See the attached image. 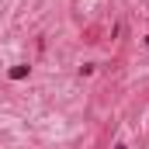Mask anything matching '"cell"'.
Here are the masks:
<instances>
[{"instance_id": "6da1fadb", "label": "cell", "mask_w": 149, "mask_h": 149, "mask_svg": "<svg viewBox=\"0 0 149 149\" xmlns=\"http://www.w3.org/2000/svg\"><path fill=\"white\" fill-rule=\"evenodd\" d=\"M28 73H31V66H24V63H17V66H10V73H7V76H10V80H24Z\"/></svg>"}, {"instance_id": "7a4b0ae2", "label": "cell", "mask_w": 149, "mask_h": 149, "mask_svg": "<svg viewBox=\"0 0 149 149\" xmlns=\"http://www.w3.org/2000/svg\"><path fill=\"white\" fill-rule=\"evenodd\" d=\"M114 149H128V146H114Z\"/></svg>"}]
</instances>
